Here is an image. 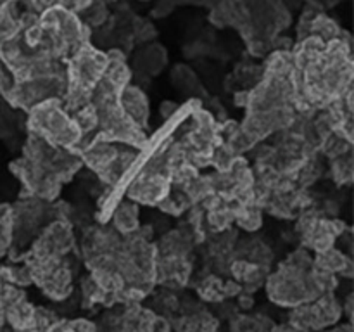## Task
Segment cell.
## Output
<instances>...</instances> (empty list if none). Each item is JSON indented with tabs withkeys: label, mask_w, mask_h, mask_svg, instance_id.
<instances>
[{
	"label": "cell",
	"mask_w": 354,
	"mask_h": 332,
	"mask_svg": "<svg viewBox=\"0 0 354 332\" xmlns=\"http://www.w3.org/2000/svg\"><path fill=\"white\" fill-rule=\"evenodd\" d=\"M133 208L135 206L123 204V206L116 211V214H114V221H116V225L123 232L131 230V228H135V225H137V213H135Z\"/></svg>",
	"instance_id": "obj_1"
},
{
	"label": "cell",
	"mask_w": 354,
	"mask_h": 332,
	"mask_svg": "<svg viewBox=\"0 0 354 332\" xmlns=\"http://www.w3.org/2000/svg\"><path fill=\"white\" fill-rule=\"evenodd\" d=\"M0 78H2V71H0Z\"/></svg>",
	"instance_id": "obj_2"
}]
</instances>
